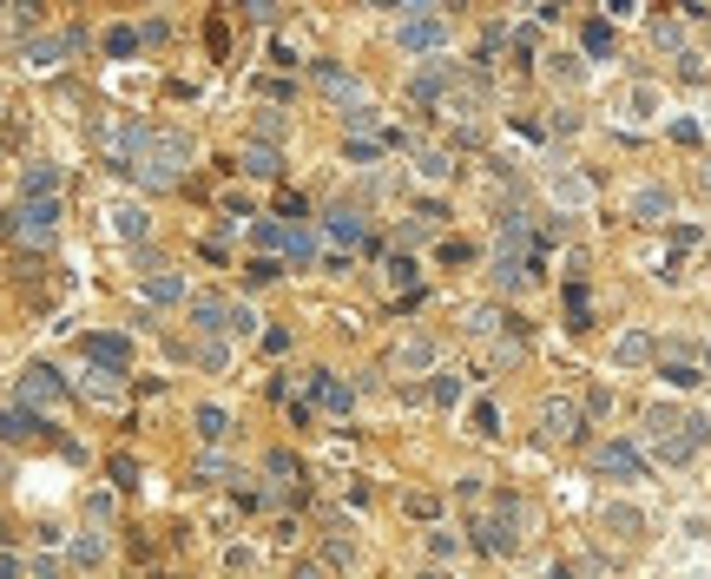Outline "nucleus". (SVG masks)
<instances>
[{
	"instance_id": "f257e3e1",
	"label": "nucleus",
	"mask_w": 711,
	"mask_h": 579,
	"mask_svg": "<svg viewBox=\"0 0 711 579\" xmlns=\"http://www.w3.org/2000/svg\"><path fill=\"white\" fill-rule=\"evenodd\" d=\"M646 441H652V454H659L665 468H679V461H692V454L711 441V422L705 415H679V408H652Z\"/></svg>"
},
{
	"instance_id": "f03ea898",
	"label": "nucleus",
	"mask_w": 711,
	"mask_h": 579,
	"mask_svg": "<svg viewBox=\"0 0 711 579\" xmlns=\"http://www.w3.org/2000/svg\"><path fill=\"white\" fill-rule=\"evenodd\" d=\"M191 158H198V152H191V139H185V132H158V126H152V145L139 152L132 178H139L145 191H172L178 178H185V165H191Z\"/></svg>"
},
{
	"instance_id": "7ed1b4c3",
	"label": "nucleus",
	"mask_w": 711,
	"mask_h": 579,
	"mask_svg": "<svg viewBox=\"0 0 711 579\" xmlns=\"http://www.w3.org/2000/svg\"><path fill=\"white\" fill-rule=\"evenodd\" d=\"M395 40H402V53H442L448 47V20L428 14V7H409L402 27H395Z\"/></svg>"
},
{
	"instance_id": "20e7f679",
	"label": "nucleus",
	"mask_w": 711,
	"mask_h": 579,
	"mask_svg": "<svg viewBox=\"0 0 711 579\" xmlns=\"http://www.w3.org/2000/svg\"><path fill=\"white\" fill-rule=\"evenodd\" d=\"M310 79H316V93H323V99H336L343 112H356V106H363V79H356V73H343L336 60H310Z\"/></svg>"
},
{
	"instance_id": "39448f33",
	"label": "nucleus",
	"mask_w": 711,
	"mask_h": 579,
	"mask_svg": "<svg viewBox=\"0 0 711 579\" xmlns=\"http://www.w3.org/2000/svg\"><path fill=\"white\" fill-rule=\"evenodd\" d=\"M14 231L20 237H27V244H40V251H47V244H53V231H60V198H27V204H20V211H14Z\"/></svg>"
},
{
	"instance_id": "423d86ee",
	"label": "nucleus",
	"mask_w": 711,
	"mask_h": 579,
	"mask_svg": "<svg viewBox=\"0 0 711 579\" xmlns=\"http://www.w3.org/2000/svg\"><path fill=\"white\" fill-rule=\"evenodd\" d=\"M593 468H600L606 481H639V474H646V454L632 448V441H600V448H593Z\"/></svg>"
},
{
	"instance_id": "0eeeda50",
	"label": "nucleus",
	"mask_w": 711,
	"mask_h": 579,
	"mask_svg": "<svg viewBox=\"0 0 711 579\" xmlns=\"http://www.w3.org/2000/svg\"><path fill=\"white\" fill-rule=\"evenodd\" d=\"M53 402H66V382H60V369H47V362H33L27 376H20V408H53Z\"/></svg>"
},
{
	"instance_id": "6e6552de",
	"label": "nucleus",
	"mask_w": 711,
	"mask_h": 579,
	"mask_svg": "<svg viewBox=\"0 0 711 579\" xmlns=\"http://www.w3.org/2000/svg\"><path fill=\"white\" fill-rule=\"evenodd\" d=\"M580 402H567V395H547V402H540V435L547 441H573L580 435Z\"/></svg>"
},
{
	"instance_id": "1a4fd4ad",
	"label": "nucleus",
	"mask_w": 711,
	"mask_h": 579,
	"mask_svg": "<svg viewBox=\"0 0 711 579\" xmlns=\"http://www.w3.org/2000/svg\"><path fill=\"white\" fill-rule=\"evenodd\" d=\"M79 47H86V33H40V40H27V47H20V53H27V66H60L66 60V53H79Z\"/></svg>"
},
{
	"instance_id": "9d476101",
	"label": "nucleus",
	"mask_w": 711,
	"mask_h": 579,
	"mask_svg": "<svg viewBox=\"0 0 711 579\" xmlns=\"http://www.w3.org/2000/svg\"><path fill=\"white\" fill-rule=\"evenodd\" d=\"M310 408H330V415H349V408H356V389H349L343 376H330V369H316V376H310Z\"/></svg>"
},
{
	"instance_id": "9b49d317",
	"label": "nucleus",
	"mask_w": 711,
	"mask_h": 579,
	"mask_svg": "<svg viewBox=\"0 0 711 579\" xmlns=\"http://www.w3.org/2000/svg\"><path fill=\"white\" fill-rule=\"evenodd\" d=\"M448 86H455V66H442V60H428L422 73L409 79V93L422 99V106H448Z\"/></svg>"
},
{
	"instance_id": "f8f14e48",
	"label": "nucleus",
	"mask_w": 711,
	"mask_h": 579,
	"mask_svg": "<svg viewBox=\"0 0 711 579\" xmlns=\"http://www.w3.org/2000/svg\"><path fill=\"white\" fill-rule=\"evenodd\" d=\"M79 349H86V362H99V369H126L132 362V343L126 336H106V329H99V336H79Z\"/></svg>"
},
{
	"instance_id": "ddd939ff",
	"label": "nucleus",
	"mask_w": 711,
	"mask_h": 579,
	"mask_svg": "<svg viewBox=\"0 0 711 579\" xmlns=\"http://www.w3.org/2000/svg\"><path fill=\"white\" fill-rule=\"evenodd\" d=\"M191 323H198V343H218L224 329H231V303H224V297H198V303H191Z\"/></svg>"
},
{
	"instance_id": "4468645a",
	"label": "nucleus",
	"mask_w": 711,
	"mask_h": 579,
	"mask_svg": "<svg viewBox=\"0 0 711 579\" xmlns=\"http://www.w3.org/2000/svg\"><path fill=\"white\" fill-rule=\"evenodd\" d=\"M632 218H639V224H665V218H672V191H665V185H639V191H632Z\"/></svg>"
},
{
	"instance_id": "2eb2a0df",
	"label": "nucleus",
	"mask_w": 711,
	"mask_h": 579,
	"mask_svg": "<svg viewBox=\"0 0 711 579\" xmlns=\"http://www.w3.org/2000/svg\"><path fill=\"white\" fill-rule=\"evenodd\" d=\"M20 191H27V198H60V165L33 158L27 172H20Z\"/></svg>"
},
{
	"instance_id": "dca6fc26",
	"label": "nucleus",
	"mask_w": 711,
	"mask_h": 579,
	"mask_svg": "<svg viewBox=\"0 0 711 579\" xmlns=\"http://www.w3.org/2000/svg\"><path fill=\"white\" fill-rule=\"evenodd\" d=\"M33 435H47V422L33 408H0V441H33Z\"/></svg>"
},
{
	"instance_id": "f3484780",
	"label": "nucleus",
	"mask_w": 711,
	"mask_h": 579,
	"mask_svg": "<svg viewBox=\"0 0 711 579\" xmlns=\"http://www.w3.org/2000/svg\"><path fill=\"white\" fill-rule=\"evenodd\" d=\"M613 362H619V369H646V362H652V336H646V329H626V336L613 343Z\"/></svg>"
},
{
	"instance_id": "a211bd4d",
	"label": "nucleus",
	"mask_w": 711,
	"mask_h": 579,
	"mask_svg": "<svg viewBox=\"0 0 711 579\" xmlns=\"http://www.w3.org/2000/svg\"><path fill=\"white\" fill-rule=\"evenodd\" d=\"M244 172L251 178H284V152H277V145H244Z\"/></svg>"
},
{
	"instance_id": "6ab92c4d",
	"label": "nucleus",
	"mask_w": 711,
	"mask_h": 579,
	"mask_svg": "<svg viewBox=\"0 0 711 579\" xmlns=\"http://www.w3.org/2000/svg\"><path fill=\"white\" fill-rule=\"evenodd\" d=\"M323 231H330L336 251H349V244H363V211H330V224H323Z\"/></svg>"
},
{
	"instance_id": "aec40b11",
	"label": "nucleus",
	"mask_w": 711,
	"mask_h": 579,
	"mask_svg": "<svg viewBox=\"0 0 711 579\" xmlns=\"http://www.w3.org/2000/svg\"><path fill=\"white\" fill-rule=\"evenodd\" d=\"M428 362H435V336H409V343L395 349V369H402V376H415V369H428Z\"/></svg>"
},
{
	"instance_id": "412c9836",
	"label": "nucleus",
	"mask_w": 711,
	"mask_h": 579,
	"mask_svg": "<svg viewBox=\"0 0 711 579\" xmlns=\"http://www.w3.org/2000/svg\"><path fill=\"white\" fill-rule=\"evenodd\" d=\"M112 231H119V237H132V244H139V237L152 231V218H145V204H112Z\"/></svg>"
},
{
	"instance_id": "4be33fe9",
	"label": "nucleus",
	"mask_w": 711,
	"mask_h": 579,
	"mask_svg": "<svg viewBox=\"0 0 711 579\" xmlns=\"http://www.w3.org/2000/svg\"><path fill=\"white\" fill-rule=\"evenodd\" d=\"M461 329H468V336H501V329H507V316L494 310V303H481V310H468V316H461Z\"/></svg>"
},
{
	"instance_id": "5701e85b",
	"label": "nucleus",
	"mask_w": 711,
	"mask_h": 579,
	"mask_svg": "<svg viewBox=\"0 0 711 579\" xmlns=\"http://www.w3.org/2000/svg\"><path fill=\"white\" fill-rule=\"evenodd\" d=\"M79 389L93 395V402H119V369H86V382Z\"/></svg>"
},
{
	"instance_id": "b1692460",
	"label": "nucleus",
	"mask_w": 711,
	"mask_h": 579,
	"mask_svg": "<svg viewBox=\"0 0 711 579\" xmlns=\"http://www.w3.org/2000/svg\"><path fill=\"white\" fill-rule=\"evenodd\" d=\"M284 251H290V264L310 270V264H316V231H310V224H290V244H284Z\"/></svg>"
},
{
	"instance_id": "393cba45",
	"label": "nucleus",
	"mask_w": 711,
	"mask_h": 579,
	"mask_svg": "<svg viewBox=\"0 0 711 579\" xmlns=\"http://www.w3.org/2000/svg\"><path fill=\"white\" fill-rule=\"evenodd\" d=\"M553 198H560V204H586V198H593V185H586L580 172H553Z\"/></svg>"
},
{
	"instance_id": "a878e982",
	"label": "nucleus",
	"mask_w": 711,
	"mask_h": 579,
	"mask_svg": "<svg viewBox=\"0 0 711 579\" xmlns=\"http://www.w3.org/2000/svg\"><path fill=\"white\" fill-rule=\"evenodd\" d=\"M198 435H205V441H224V435H231V415H224L218 402H205V408H198Z\"/></svg>"
},
{
	"instance_id": "bb28decb",
	"label": "nucleus",
	"mask_w": 711,
	"mask_h": 579,
	"mask_svg": "<svg viewBox=\"0 0 711 579\" xmlns=\"http://www.w3.org/2000/svg\"><path fill=\"white\" fill-rule=\"evenodd\" d=\"M145 297H152V303H178V297H185V283H178V270H158V277L145 283Z\"/></svg>"
},
{
	"instance_id": "cd10ccee",
	"label": "nucleus",
	"mask_w": 711,
	"mask_h": 579,
	"mask_svg": "<svg viewBox=\"0 0 711 579\" xmlns=\"http://www.w3.org/2000/svg\"><path fill=\"white\" fill-rule=\"evenodd\" d=\"M580 47H586V53H613V20H586V27H580Z\"/></svg>"
},
{
	"instance_id": "c85d7f7f",
	"label": "nucleus",
	"mask_w": 711,
	"mask_h": 579,
	"mask_svg": "<svg viewBox=\"0 0 711 579\" xmlns=\"http://www.w3.org/2000/svg\"><path fill=\"white\" fill-rule=\"evenodd\" d=\"M73 560H79V566H99V560H106V533H79V540H73Z\"/></svg>"
},
{
	"instance_id": "c756f323",
	"label": "nucleus",
	"mask_w": 711,
	"mask_h": 579,
	"mask_svg": "<svg viewBox=\"0 0 711 579\" xmlns=\"http://www.w3.org/2000/svg\"><path fill=\"white\" fill-rule=\"evenodd\" d=\"M343 566H356V547H349L343 533H336L330 547H323V573H343Z\"/></svg>"
},
{
	"instance_id": "7c9ffc66",
	"label": "nucleus",
	"mask_w": 711,
	"mask_h": 579,
	"mask_svg": "<svg viewBox=\"0 0 711 579\" xmlns=\"http://www.w3.org/2000/svg\"><path fill=\"white\" fill-rule=\"evenodd\" d=\"M652 40H659L665 53H685V27H679V20H652Z\"/></svg>"
},
{
	"instance_id": "2f4dec72",
	"label": "nucleus",
	"mask_w": 711,
	"mask_h": 579,
	"mask_svg": "<svg viewBox=\"0 0 711 579\" xmlns=\"http://www.w3.org/2000/svg\"><path fill=\"white\" fill-rule=\"evenodd\" d=\"M106 53H112V60L139 53V27H112V33H106Z\"/></svg>"
},
{
	"instance_id": "473e14b6",
	"label": "nucleus",
	"mask_w": 711,
	"mask_h": 579,
	"mask_svg": "<svg viewBox=\"0 0 711 579\" xmlns=\"http://www.w3.org/2000/svg\"><path fill=\"white\" fill-rule=\"evenodd\" d=\"M106 474H112V487H139V461H132V454H112Z\"/></svg>"
},
{
	"instance_id": "72a5a7b5",
	"label": "nucleus",
	"mask_w": 711,
	"mask_h": 579,
	"mask_svg": "<svg viewBox=\"0 0 711 579\" xmlns=\"http://www.w3.org/2000/svg\"><path fill=\"white\" fill-rule=\"evenodd\" d=\"M251 237H257V244H264V251H277V244H290V231H284V224H277V218H257V224H251Z\"/></svg>"
},
{
	"instance_id": "f704fd0d",
	"label": "nucleus",
	"mask_w": 711,
	"mask_h": 579,
	"mask_svg": "<svg viewBox=\"0 0 711 579\" xmlns=\"http://www.w3.org/2000/svg\"><path fill=\"white\" fill-rule=\"evenodd\" d=\"M244 277H251V290H264V283L284 277V264H277V257H257V264H244Z\"/></svg>"
},
{
	"instance_id": "c9c22d12",
	"label": "nucleus",
	"mask_w": 711,
	"mask_h": 579,
	"mask_svg": "<svg viewBox=\"0 0 711 579\" xmlns=\"http://www.w3.org/2000/svg\"><path fill=\"white\" fill-rule=\"evenodd\" d=\"M567 316H573V329H586V316H593V303H586V283H567Z\"/></svg>"
},
{
	"instance_id": "e433bc0d",
	"label": "nucleus",
	"mask_w": 711,
	"mask_h": 579,
	"mask_svg": "<svg viewBox=\"0 0 711 579\" xmlns=\"http://www.w3.org/2000/svg\"><path fill=\"white\" fill-rule=\"evenodd\" d=\"M343 126H349V139L363 132V139H376V106H356V112H343Z\"/></svg>"
},
{
	"instance_id": "4c0bfd02",
	"label": "nucleus",
	"mask_w": 711,
	"mask_h": 579,
	"mask_svg": "<svg viewBox=\"0 0 711 579\" xmlns=\"http://www.w3.org/2000/svg\"><path fill=\"white\" fill-rule=\"evenodd\" d=\"M415 172H422V178H448L455 165H448V152H415Z\"/></svg>"
},
{
	"instance_id": "58836bf2",
	"label": "nucleus",
	"mask_w": 711,
	"mask_h": 579,
	"mask_svg": "<svg viewBox=\"0 0 711 579\" xmlns=\"http://www.w3.org/2000/svg\"><path fill=\"white\" fill-rule=\"evenodd\" d=\"M606 527H613V533H639L646 520H639V507H606Z\"/></svg>"
},
{
	"instance_id": "ea45409f",
	"label": "nucleus",
	"mask_w": 711,
	"mask_h": 579,
	"mask_svg": "<svg viewBox=\"0 0 711 579\" xmlns=\"http://www.w3.org/2000/svg\"><path fill=\"white\" fill-rule=\"evenodd\" d=\"M428 402L455 408V402H461V382H455V376H435V382H428Z\"/></svg>"
},
{
	"instance_id": "a19ab883",
	"label": "nucleus",
	"mask_w": 711,
	"mask_h": 579,
	"mask_svg": "<svg viewBox=\"0 0 711 579\" xmlns=\"http://www.w3.org/2000/svg\"><path fill=\"white\" fill-rule=\"evenodd\" d=\"M659 376L672 382V389H698V369H692V362H665Z\"/></svg>"
},
{
	"instance_id": "79ce46f5",
	"label": "nucleus",
	"mask_w": 711,
	"mask_h": 579,
	"mask_svg": "<svg viewBox=\"0 0 711 579\" xmlns=\"http://www.w3.org/2000/svg\"><path fill=\"white\" fill-rule=\"evenodd\" d=\"M474 435H501V415H494V402H474Z\"/></svg>"
},
{
	"instance_id": "37998d69",
	"label": "nucleus",
	"mask_w": 711,
	"mask_h": 579,
	"mask_svg": "<svg viewBox=\"0 0 711 579\" xmlns=\"http://www.w3.org/2000/svg\"><path fill=\"white\" fill-rule=\"evenodd\" d=\"M264 468L277 474V481H297V454H290V448H277V454H270V461H264Z\"/></svg>"
},
{
	"instance_id": "c03bdc74",
	"label": "nucleus",
	"mask_w": 711,
	"mask_h": 579,
	"mask_svg": "<svg viewBox=\"0 0 711 579\" xmlns=\"http://www.w3.org/2000/svg\"><path fill=\"white\" fill-rule=\"evenodd\" d=\"M231 329H237V336H251V329H257V310H251V303H231Z\"/></svg>"
},
{
	"instance_id": "a18cd8bd",
	"label": "nucleus",
	"mask_w": 711,
	"mask_h": 579,
	"mask_svg": "<svg viewBox=\"0 0 711 579\" xmlns=\"http://www.w3.org/2000/svg\"><path fill=\"white\" fill-rule=\"evenodd\" d=\"M376 152H382V139H349V158H356V165H376Z\"/></svg>"
},
{
	"instance_id": "49530a36",
	"label": "nucleus",
	"mask_w": 711,
	"mask_h": 579,
	"mask_svg": "<svg viewBox=\"0 0 711 579\" xmlns=\"http://www.w3.org/2000/svg\"><path fill=\"white\" fill-rule=\"evenodd\" d=\"M198 362H205V369H224V362H231V349H224V343H198Z\"/></svg>"
},
{
	"instance_id": "de8ad7c7",
	"label": "nucleus",
	"mask_w": 711,
	"mask_h": 579,
	"mask_svg": "<svg viewBox=\"0 0 711 579\" xmlns=\"http://www.w3.org/2000/svg\"><path fill=\"white\" fill-rule=\"evenodd\" d=\"M257 132H264V145L284 139V112H257Z\"/></svg>"
},
{
	"instance_id": "09e8293b",
	"label": "nucleus",
	"mask_w": 711,
	"mask_h": 579,
	"mask_svg": "<svg viewBox=\"0 0 711 579\" xmlns=\"http://www.w3.org/2000/svg\"><path fill=\"white\" fill-rule=\"evenodd\" d=\"M251 20H264V27H277V20H284V7H277V0H251Z\"/></svg>"
},
{
	"instance_id": "8fccbe9b",
	"label": "nucleus",
	"mask_w": 711,
	"mask_h": 579,
	"mask_svg": "<svg viewBox=\"0 0 711 579\" xmlns=\"http://www.w3.org/2000/svg\"><path fill=\"white\" fill-rule=\"evenodd\" d=\"M198 474H205V481H224V474H231V461H224V454H205V461H198Z\"/></svg>"
},
{
	"instance_id": "3c124183",
	"label": "nucleus",
	"mask_w": 711,
	"mask_h": 579,
	"mask_svg": "<svg viewBox=\"0 0 711 579\" xmlns=\"http://www.w3.org/2000/svg\"><path fill=\"white\" fill-rule=\"evenodd\" d=\"M435 507H442V501H435V494H409V514H422V520H435Z\"/></svg>"
},
{
	"instance_id": "603ef678",
	"label": "nucleus",
	"mask_w": 711,
	"mask_h": 579,
	"mask_svg": "<svg viewBox=\"0 0 711 579\" xmlns=\"http://www.w3.org/2000/svg\"><path fill=\"white\" fill-rule=\"evenodd\" d=\"M389 283H409V290H415V264H409V257H395V264H389Z\"/></svg>"
},
{
	"instance_id": "864d4df0",
	"label": "nucleus",
	"mask_w": 711,
	"mask_h": 579,
	"mask_svg": "<svg viewBox=\"0 0 711 579\" xmlns=\"http://www.w3.org/2000/svg\"><path fill=\"white\" fill-rule=\"evenodd\" d=\"M290 579H330V573H323V560H303V566H297V573H290Z\"/></svg>"
},
{
	"instance_id": "5fc2aeb1",
	"label": "nucleus",
	"mask_w": 711,
	"mask_h": 579,
	"mask_svg": "<svg viewBox=\"0 0 711 579\" xmlns=\"http://www.w3.org/2000/svg\"><path fill=\"white\" fill-rule=\"evenodd\" d=\"M698 185H705V198H711V158H705V172H698Z\"/></svg>"
},
{
	"instance_id": "6e6d98bb",
	"label": "nucleus",
	"mask_w": 711,
	"mask_h": 579,
	"mask_svg": "<svg viewBox=\"0 0 711 579\" xmlns=\"http://www.w3.org/2000/svg\"><path fill=\"white\" fill-rule=\"evenodd\" d=\"M553 579H573V566H553Z\"/></svg>"
},
{
	"instance_id": "4d7b16f0",
	"label": "nucleus",
	"mask_w": 711,
	"mask_h": 579,
	"mask_svg": "<svg viewBox=\"0 0 711 579\" xmlns=\"http://www.w3.org/2000/svg\"><path fill=\"white\" fill-rule=\"evenodd\" d=\"M415 579H455V573H415Z\"/></svg>"
}]
</instances>
